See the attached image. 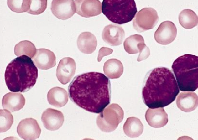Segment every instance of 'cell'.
Wrapping results in <instances>:
<instances>
[{
    "mask_svg": "<svg viewBox=\"0 0 198 140\" xmlns=\"http://www.w3.org/2000/svg\"><path fill=\"white\" fill-rule=\"evenodd\" d=\"M68 91L73 102L90 112L101 113L110 103V81L101 73L91 72L77 75L69 84Z\"/></svg>",
    "mask_w": 198,
    "mask_h": 140,
    "instance_id": "1",
    "label": "cell"
},
{
    "mask_svg": "<svg viewBox=\"0 0 198 140\" xmlns=\"http://www.w3.org/2000/svg\"><path fill=\"white\" fill-rule=\"evenodd\" d=\"M179 92L172 71L166 67H157L148 74L142 89V97L149 108L164 107L173 102Z\"/></svg>",
    "mask_w": 198,
    "mask_h": 140,
    "instance_id": "2",
    "label": "cell"
},
{
    "mask_svg": "<svg viewBox=\"0 0 198 140\" xmlns=\"http://www.w3.org/2000/svg\"><path fill=\"white\" fill-rule=\"evenodd\" d=\"M38 70L31 58L25 55L13 59L7 66L4 77L8 89L13 92H25L35 84Z\"/></svg>",
    "mask_w": 198,
    "mask_h": 140,
    "instance_id": "3",
    "label": "cell"
},
{
    "mask_svg": "<svg viewBox=\"0 0 198 140\" xmlns=\"http://www.w3.org/2000/svg\"><path fill=\"white\" fill-rule=\"evenodd\" d=\"M172 68L179 90L194 91L198 87V57L185 54L177 58Z\"/></svg>",
    "mask_w": 198,
    "mask_h": 140,
    "instance_id": "4",
    "label": "cell"
},
{
    "mask_svg": "<svg viewBox=\"0 0 198 140\" xmlns=\"http://www.w3.org/2000/svg\"><path fill=\"white\" fill-rule=\"evenodd\" d=\"M102 11L112 22L122 24L131 21L137 10L134 0H103Z\"/></svg>",
    "mask_w": 198,
    "mask_h": 140,
    "instance_id": "5",
    "label": "cell"
},
{
    "mask_svg": "<svg viewBox=\"0 0 198 140\" xmlns=\"http://www.w3.org/2000/svg\"><path fill=\"white\" fill-rule=\"evenodd\" d=\"M124 117V111L117 104L108 106L98 116L96 123L102 131L110 132L115 130Z\"/></svg>",
    "mask_w": 198,
    "mask_h": 140,
    "instance_id": "6",
    "label": "cell"
},
{
    "mask_svg": "<svg viewBox=\"0 0 198 140\" xmlns=\"http://www.w3.org/2000/svg\"><path fill=\"white\" fill-rule=\"evenodd\" d=\"M158 20L157 13L154 9L145 8L137 13L133 21V26L136 31L140 33L153 28Z\"/></svg>",
    "mask_w": 198,
    "mask_h": 140,
    "instance_id": "7",
    "label": "cell"
},
{
    "mask_svg": "<svg viewBox=\"0 0 198 140\" xmlns=\"http://www.w3.org/2000/svg\"><path fill=\"white\" fill-rule=\"evenodd\" d=\"M17 132L19 136L24 140H35L39 137L41 129L37 121L29 118L20 121Z\"/></svg>",
    "mask_w": 198,
    "mask_h": 140,
    "instance_id": "8",
    "label": "cell"
},
{
    "mask_svg": "<svg viewBox=\"0 0 198 140\" xmlns=\"http://www.w3.org/2000/svg\"><path fill=\"white\" fill-rule=\"evenodd\" d=\"M177 30L175 24L172 22L166 21L161 23L154 34L156 41L164 45L168 44L175 39Z\"/></svg>",
    "mask_w": 198,
    "mask_h": 140,
    "instance_id": "9",
    "label": "cell"
},
{
    "mask_svg": "<svg viewBox=\"0 0 198 140\" xmlns=\"http://www.w3.org/2000/svg\"><path fill=\"white\" fill-rule=\"evenodd\" d=\"M51 10L57 18L63 20L70 18L76 12L75 4L73 0H53Z\"/></svg>",
    "mask_w": 198,
    "mask_h": 140,
    "instance_id": "10",
    "label": "cell"
},
{
    "mask_svg": "<svg viewBox=\"0 0 198 140\" xmlns=\"http://www.w3.org/2000/svg\"><path fill=\"white\" fill-rule=\"evenodd\" d=\"M76 12L81 17L97 16L102 12V4L98 0H75Z\"/></svg>",
    "mask_w": 198,
    "mask_h": 140,
    "instance_id": "11",
    "label": "cell"
},
{
    "mask_svg": "<svg viewBox=\"0 0 198 140\" xmlns=\"http://www.w3.org/2000/svg\"><path fill=\"white\" fill-rule=\"evenodd\" d=\"M76 69V63L73 58L67 57L61 59L56 69V75L59 81L63 85L69 83L74 76Z\"/></svg>",
    "mask_w": 198,
    "mask_h": 140,
    "instance_id": "12",
    "label": "cell"
},
{
    "mask_svg": "<svg viewBox=\"0 0 198 140\" xmlns=\"http://www.w3.org/2000/svg\"><path fill=\"white\" fill-rule=\"evenodd\" d=\"M41 119L44 127L50 131H55L62 125L64 118L62 113L57 110L49 108L43 113Z\"/></svg>",
    "mask_w": 198,
    "mask_h": 140,
    "instance_id": "13",
    "label": "cell"
},
{
    "mask_svg": "<svg viewBox=\"0 0 198 140\" xmlns=\"http://www.w3.org/2000/svg\"><path fill=\"white\" fill-rule=\"evenodd\" d=\"M102 36L106 43L112 46H116L122 43L125 37V32L121 26L110 24L104 27Z\"/></svg>",
    "mask_w": 198,
    "mask_h": 140,
    "instance_id": "14",
    "label": "cell"
},
{
    "mask_svg": "<svg viewBox=\"0 0 198 140\" xmlns=\"http://www.w3.org/2000/svg\"><path fill=\"white\" fill-rule=\"evenodd\" d=\"M32 59L35 65L41 70H48L56 65V57L54 53L47 49H37Z\"/></svg>",
    "mask_w": 198,
    "mask_h": 140,
    "instance_id": "15",
    "label": "cell"
},
{
    "mask_svg": "<svg viewBox=\"0 0 198 140\" xmlns=\"http://www.w3.org/2000/svg\"><path fill=\"white\" fill-rule=\"evenodd\" d=\"M145 118L149 125L155 128L164 126L168 121V114L163 107L148 109Z\"/></svg>",
    "mask_w": 198,
    "mask_h": 140,
    "instance_id": "16",
    "label": "cell"
},
{
    "mask_svg": "<svg viewBox=\"0 0 198 140\" xmlns=\"http://www.w3.org/2000/svg\"><path fill=\"white\" fill-rule=\"evenodd\" d=\"M176 103L181 111L186 112H191L198 106V96L195 93L189 91L181 92L177 98Z\"/></svg>",
    "mask_w": 198,
    "mask_h": 140,
    "instance_id": "17",
    "label": "cell"
},
{
    "mask_svg": "<svg viewBox=\"0 0 198 140\" xmlns=\"http://www.w3.org/2000/svg\"><path fill=\"white\" fill-rule=\"evenodd\" d=\"M25 103V99L20 93L10 92L5 94L2 100L3 108L11 112L22 109Z\"/></svg>",
    "mask_w": 198,
    "mask_h": 140,
    "instance_id": "18",
    "label": "cell"
},
{
    "mask_svg": "<svg viewBox=\"0 0 198 140\" xmlns=\"http://www.w3.org/2000/svg\"><path fill=\"white\" fill-rule=\"evenodd\" d=\"M97 40L95 36L91 33L84 32L79 36L77 41L78 48L83 53L90 54L96 50Z\"/></svg>",
    "mask_w": 198,
    "mask_h": 140,
    "instance_id": "19",
    "label": "cell"
},
{
    "mask_svg": "<svg viewBox=\"0 0 198 140\" xmlns=\"http://www.w3.org/2000/svg\"><path fill=\"white\" fill-rule=\"evenodd\" d=\"M49 103L57 107L65 106L68 100V96L66 91L59 87H55L51 89L47 95Z\"/></svg>",
    "mask_w": 198,
    "mask_h": 140,
    "instance_id": "20",
    "label": "cell"
},
{
    "mask_svg": "<svg viewBox=\"0 0 198 140\" xmlns=\"http://www.w3.org/2000/svg\"><path fill=\"white\" fill-rule=\"evenodd\" d=\"M125 134L131 138L137 137L143 132V126L139 118L134 117L128 118L123 126Z\"/></svg>",
    "mask_w": 198,
    "mask_h": 140,
    "instance_id": "21",
    "label": "cell"
},
{
    "mask_svg": "<svg viewBox=\"0 0 198 140\" xmlns=\"http://www.w3.org/2000/svg\"><path fill=\"white\" fill-rule=\"evenodd\" d=\"M104 74L111 79L120 77L123 71V67L122 63L116 59H111L104 63L103 67Z\"/></svg>",
    "mask_w": 198,
    "mask_h": 140,
    "instance_id": "22",
    "label": "cell"
},
{
    "mask_svg": "<svg viewBox=\"0 0 198 140\" xmlns=\"http://www.w3.org/2000/svg\"><path fill=\"white\" fill-rule=\"evenodd\" d=\"M179 20L184 28L189 29L198 24V16L195 13L190 9H185L182 11L179 16Z\"/></svg>",
    "mask_w": 198,
    "mask_h": 140,
    "instance_id": "23",
    "label": "cell"
},
{
    "mask_svg": "<svg viewBox=\"0 0 198 140\" xmlns=\"http://www.w3.org/2000/svg\"><path fill=\"white\" fill-rule=\"evenodd\" d=\"M36 49L34 44L30 41L24 40L17 44L14 48L15 55L18 56L26 55L33 58L35 54Z\"/></svg>",
    "mask_w": 198,
    "mask_h": 140,
    "instance_id": "24",
    "label": "cell"
},
{
    "mask_svg": "<svg viewBox=\"0 0 198 140\" xmlns=\"http://www.w3.org/2000/svg\"><path fill=\"white\" fill-rule=\"evenodd\" d=\"M144 42L143 36L138 34L132 35L127 38L123 43L125 51L130 54L139 52L138 46L141 43Z\"/></svg>",
    "mask_w": 198,
    "mask_h": 140,
    "instance_id": "25",
    "label": "cell"
},
{
    "mask_svg": "<svg viewBox=\"0 0 198 140\" xmlns=\"http://www.w3.org/2000/svg\"><path fill=\"white\" fill-rule=\"evenodd\" d=\"M31 0H7V5L12 11L18 13L27 12L29 9Z\"/></svg>",
    "mask_w": 198,
    "mask_h": 140,
    "instance_id": "26",
    "label": "cell"
},
{
    "mask_svg": "<svg viewBox=\"0 0 198 140\" xmlns=\"http://www.w3.org/2000/svg\"><path fill=\"white\" fill-rule=\"evenodd\" d=\"M0 130L2 133L11 128L13 122V117L10 112L5 109L0 110Z\"/></svg>",
    "mask_w": 198,
    "mask_h": 140,
    "instance_id": "27",
    "label": "cell"
},
{
    "mask_svg": "<svg viewBox=\"0 0 198 140\" xmlns=\"http://www.w3.org/2000/svg\"><path fill=\"white\" fill-rule=\"evenodd\" d=\"M47 0H31L27 12L31 14L39 15L44 12L47 7Z\"/></svg>",
    "mask_w": 198,
    "mask_h": 140,
    "instance_id": "28",
    "label": "cell"
},
{
    "mask_svg": "<svg viewBox=\"0 0 198 140\" xmlns=\"http://www.w3.org/2000/svg\"><path fill=\"white\" fill-rule=\"evenodd\" d=\"M138 49L139 54L137 58L138 61L140 62L145 60L150 55V49L144 42L142 43L139 44Z\"/></svg>",
    "mask_w": 198,
    "mask_h": 140,
    "instance_id": "29",
    "label": "cell"
},
{
    "mask_svg": "<svg viewBox=\"0 0 198 140\" xmlns=\"http://www.w3.org/2000/svg\"><path fill=\"white\" fill-rule=\"evenodd\" d=\"M113 51V50L111 48L104 47H102L99 51L98 61L100 62L103 57L111 54Z\"/></svg>",
    "mask_w": 198,
    "mask_h": 140,
    "instance_id": "30",
    "label": "cell"
}]
</instances>
